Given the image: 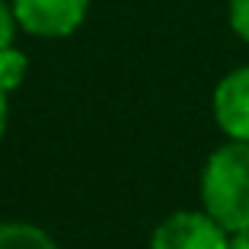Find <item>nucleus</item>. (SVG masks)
Listing matches in <instances>:
<instances>
[{"mask_svg":"<svg viewBox=\"0 0 249 249\" xmlns=\"http://www.w3.org/2000/svg\"><path fill=\"white\" fill-rule=\"evenodd\" d=\"M26 71H29V61L19 48L7 45V48H0V89H16L22 80H26Z\"/></svg>","mask_w":249,"mask_h":249,"instance_id":"nucleus-6","label":"nucleus"},{"mask_svg":"<svg viewBox=\"0 0 249 249\" xmlns=\"http://www.w3.org/2000/svg\"><path fill=\"white\" fill-rule=\"evenodd\" d=\"M150 249H230V230L201 211H176L150 236Z\"/></svg>","mask_w":249,"mask_h":249,"instance_id":"nucleus-2","label":"nucleus"},{"mask_svg":"<svg viewBox=\"0 0 249 249\" xmlns=\"http://www.w3.org/2000/svg\"><path fill=\"white\" fill-rule=\"evenodd\" d=\"M7 131V89H0V138Z\"/></svg>","mask_w":249,"mask_h":249,"instance_id":"nucleus-10","label":"nucleus"},{"mask_svg":"<svg viewBox=\"0 0 249 249\" xmlns=\"http://www.w3.org/2000/svg\"><path fill=\"white\" fill-rule=\"evenodd\" d=\"M230 249H249V227L230 233Z\"/></svg>","mask_w":249,"mask_h":249,"instance_id":"nucleus-9","label":"nucleus"},{"mask_svg":"<svg viewBox=\"0 0 249 249\" xmlns=\"http://www.w3.org/2000/svg\"><path fill=\"white\" fill-rule=\"evenodd\" d=\"M227 19H230V29L249 45V0H230Z\"/></svg>","mask_w":249,"mask_h":249,"instance_id":"nucleus-7","label":"nucleus"},{"mask_svg":"<svg viewBox=\"0 0 249 249\" xmlns=\"http://www.w3.org/2000/svg\"><path fill=\"white\" fill-rule=\"evenodd\" d=\"M16 13H13V3L0 0V48L13 45V36H16Z\"/></svg>","mask_w":249,"mask_h":249,"instance_id":"nucleus-8","label":"nucleus"},{"mask_svg":"<svg viewBox=\"0 0 249 249\" xmlns=\"http://www.w3.org/2000/svg\"><path fill=\"white\" fill-rule=\"evenodd\" d=\"M201 205L230 233L249 227V141H227L208 157Z\"/></svg>","mask_w":249,"mask_h":249,"instance_id":"nucleus-1","label":"nucleus"},{"mask_svg":"<svg viewBox=\"0 0 249 249\" xmlns=\"http://www.w3.org/2000/svg\"><path fill=\"white\" fill-rule=\"evenodd\" d=\"M19 29L38 38H64L87 19L89 0H10Z\"/></svg>","mask_w":249,"mask_h":249,"instance_id":"nucleus-3","label":"nucleus"},{"mask_svg":"<svg viewBox=\"0 0 249 249\" xmlns=\"http://www.w3.org/2000/svg\"><path fill=\"white\" fill-rule=\"evenodd\" d=\"M214 122L230 141H249V64L233 67L214 87Z\"/></svg>","mask_w":249,"mask_h":249,"instance_id":"nucleus-4","label":"nucleus"},{"mask_svg":"<svg viewBox=\"0 0 249 249\" xmlns=\"http://www.w3.org/2000/svg\"><path fill=\"white\" fill-rule=\"evenodd\" d=\"M0 249H58L42 227L32 224H0Z\"/></svg>","mask_w":249,"mask_h":249,"instance_id":"nucleus-5","label":"nucleus"}]
</instances>
